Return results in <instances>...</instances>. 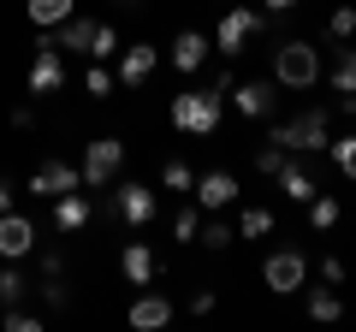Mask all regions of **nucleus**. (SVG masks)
Here are the masks:
<instances>
[{
  "label": "nucleus",
  "mask_w": 356,
  "mask_h": 332,
  "mask_svg": "<svg viewBox=\"0 0 356 332\" xmlns=\"http://www.w3.org/2000/svg\"><path fill=\"white\" fill-rule=\"evenodd\" d=\"M119 83H125V90H143V83H149L154 77V48L149 42H131V48H119Z\"/></svg>",
  "instance_id": "obj_14"
},
{
  "label": "nucleus",
  "mask_w": 356,
  "mask_h": 332,
  "mask_svg": "<svg viewBox=\"0 0 356 332\" xmlns=\"http://www.w3.org/2000/svg\"><path fill=\"white\" fill-rule=\"evenodd\" d=\"M196 238H202V249H232V238H238V231H232V226H220V219H208V226L196 231Z\"/></svg>",
  "instance_id": "obj_35"
},
{
  "label": "nucleus",
  "mask_w": 356,
  "mask_h": 332,
  "mask_svg": "<svg viewBox=\"0 0 356 332\" xmlns=\"http://www.w3.org/2000/svg\"><path fill=\"white\" fill-rule=\"evenodd\" d=\"M119 166H125V142H119V137H95L83 149V166H77V172H83V190L89 196L107 190V184L119 179Z\"/></svg>",
  "instance_id": "obj_5"
},
{
  "label": "nucleus",
  "mask_w": 356,
  "mask_h": 332,
  "mask_svg": "<svg viewBox=\"0 0 356 332\" xmlns=\"http://www.w3.org/2000/svg\"><path fill=\"white\" fill-rule=\"evenodd\" d=\"M309 320H321V326H332V320H344V297H339V285H321V291H309Z\"/></svg>",
  "instance_id": "obj_19"
},
{
  "label": "nucleus",
  "mask_w": 356,
  "mask_h": 332,
  "mask_svg": "<svg viewBox=\"0 0 356 332\" xmlns=\"http://www.w3.org/2000/svg\"><path fill=\"white\" fill-rule=\"evenodd\" d=\"M161 184L172 196H191V184H196V172H191V160H184V154H172V160L161 166Z\"/></svg>",
  "instance_id": "obj_26"
},
{
  "label": "nucleus",
  "mask_w": 356,
  "mask_h": 332,
  "mask_svg": "<svg viewBox=\"0 0 356 332\" xmlns=\"http://www.w3.org/2000/svg\"><path fill=\"white\" fill-rule=\"evenodd\" d=\"M24 13H30L36 30H54V24H65L77 13V0H24Z\"/></svg>",
  "instance_id": "obj_21"
},
{
  "label": "nucleus",
  "mask_w": 356,
  "mask_h": 332,
  "mask_svg": "<svg viewBox=\"0 0 356 332\" xmlns=\"http://www.w3.org/2000/svg\"><path fill=\"white\" fill-rule=\"evenodd\" d=\"M89 36H95V18H89V13H72L60 24V48L65 53H89Z\"/></svg>",
  "instance_id": "obj_23"
},
{
  "label": "nucleus",
  "mask_w": 356,
  "mask_h": 332,
  "mask_svg": "<svg viewBox=\"0 0 356 332\" xmlns=\"http://www.w3.org/2000/svg\"><path fill=\"white\" fill-rule=\"evenodd\" d=\"M303 208H309V231H332V226L344 219V202H339V196H321V190L309 196Z\"/></svg>",
  "instance_id": "obj_22"
},
{
  "label": "nucleus",
  "mask_w": 356,
  "mask_h": 332,
  "mask_svg": "<svg viewBox=\"0 0 356 332\" xmlns=\"http://www.w3.org/2000/svg\"><path fill=\"white\" fill-rule=\"evenodd\" d=\"M285 160H291V149H280V142H261V149H255V166H261L267 179H273V172H280Z\"/></svg>",
  "instance_id": "obj_34"
},
{
  "label": "nucleus",
  "mask_w": 356,
  "mask_h": 332,
  "mask_svg": "<svg viewBox=\"0 0 356 332\" xmlns=\"http://www.w3.org/2000/svg\"><path fill=\"white\" fill-rule=\"evenodd\" d=\"M321 72H327V65H321L315 42L297 36V42H280V48H273V83H280V90H315Z\"/></svg>",
  "instance_id": "obj_3"
},
{
  "label": "nucleus",
  "mask_w": 356,
  "mask_h": 332,
  "mask_svg": "<svg viewBox=\"0 0 356 332\" xmlns=\"http://www.w3.org/2000/svg\"><path fill=\"white\" fill-rule=\"evenodd\" d=\"M65 190H83V172H77L72 160H60V154L30 172V196H48V202H54V196H65Z\"/></svg>",
  "instance_id": "obj_10"
},
{
  "label": "nucleus",
  "mask_w": 356,
  "mask_h": 332,
  "mask_svg": "<svg viewBox=\"0 0 356 332\" xmlns=\"http://www.w3.org/2000/svg\"><path fill=\"white\" fill-rule=\"evenodd\" d=\"M107 214H119L125 226H149V219H154V190H149V184H137V179H131V184H113Z\"/></svg>",
  "instance_id": "obj_9"
},
{
  "label": "nucleus",
  "mask_w": 356,
  "mask_h": 332,
  "mask_svg": "<svg viewBox=\"0 0 356 332\" xmlns=\"http://www.w3.org/2000/svg\"><path fill=\"white\" fill-rule=\"evenodd\" d=\"M232 113L243 119V125H267V119L280 113V83L273 77H250V83H232Z\"/></svg>",
  "instance_id": "obj_7"
},
{
  "label": "nucleus",
  "mask_w": 356,
  "mask_h": 332,
  "mask_svg": "<svg viewBox=\"0 0 356 332\" xmlns=\"http://www.w3.org/2000/svg\"><path fill=\"white\" fill-rule=\"evenodd\" d=\"M327 36L332 42H356V6H332L327 13Z\"/></svg>",
  "instance_id": "obj_27"
},
{
  "label": "nucleus",
  "mask_w": 356,
  "mask_h": 332,
  "mask_svg": "<svg viewBox=\"0 0 356 332\" xmlns=\"http://www.w3.org/2000/svg\"><path fill=\"white\" fill-rule=\"evenodd\" d=\"M119 273H125V285H137V291H143V285H154L161 261H154V249H149V243H137V238H131L125 249H119Z\"/></svg>",
  "instance_id": "obj_16"
},
{
  "label": "nucleus",
  "mask_w": 356,
  "mask_h": 332,
  "mask_svg": "<svg viewBox=\"0 0 356 332\" xmlns=\"http://www.w3.org/2000/svg\"><path fill=\"white\" fill-rule=\"evenodd\" d=\"M327 160L339 166L344 179H356V131H344V137H327Z\"/></svg>",
  "instance_id": "obj_25"
},
{
  "label": "nucleus",
  "mask_w": 356,
  "mask_h": 332,
  "mask_svg": "<svg viewBox=\"0 0 356 332\" xmlns=\"http://www.w3.org/2000/svg\"><path fill=\"white\" fill-rule=\"evenodd\" d=\"M119 6H137V0H119Z\"/></svg>",
  "instance_id": "obj_42"
},
{
  "label": "nucleus",
  "mask_w": 356,
  "mask_h": 332,
  "mask_svg": "<svg viewBox=\"0 0 356 332\" xmlns=\"http://www.w3.org/2000/svg\"><path fill=\"white\" fill-rule=\"evenodd\" d=\"M30 297V273L18 267V261H6V267H0V303L13 308V303H24Z\"/></svg>",
  "instance_id": "obj_24"
},
{
  "label": "nucleus",
  "mask_w": 356,
  "mask_h": 332,
  "mask_svg": "<svg viewBox=\"0 0 356 332\" xmlns=\"http://www.w3.org/2000/svg\"><path fill=\"white\" fill-rule=\"evenodd\" d=\"M119 48H125V42H119V30H113V24H95V36H89V53H95V60H113Z\"/></svg>",
  "instance_id": "obj_31"
},
{
  "label": "nucleus",
  "mask_w": 356,
  "mask_h": 332,
  "mask_svg": "<svg viewBox=\"0 0 356 332\" xmlns=\"http://www.w3.org/2000/svg\"><path fill=\"white\" fill-rule=\"evenodd\" d=\"M30 297H42V308H65V303H72L65 279H42V285H30Z\"/></svg>",
  "instance_id": "obj_32"
},
{
  "label": "nucleus",
  "mask_w": 356,
  "mask_h": 332,
  "mask_svg": "<svg viewBox=\"0 0 356 332\" xmlns=\"http://www.w3.org/2000/svg\"><path fill=\"white\" fill-rule=\"evenodd\" d=\"M0 326H6V332H42V315H30L24 303H13L6 315H0Z\"/></svg>",
  "instance_id": "obj_33"
},
{
  "label": "nucleus",
  "mask_w": 356,
  "mask_h": 332,
  "mask_svg": "<svg viewBox=\"0 0 356 332\" xmlns=\"http://www.w3.org/2000/svg\"><path fill=\"white\" fill-rule=\"evenodd\" d=\"M166 320H172V303H166L154 285H143V297L131 303V326H137V332H161Z\"/></svg>",
  "instance_id": "obj_18"
},
{
  "label": "nucleus",
  "mask_w": 356,
  "mask_h": 332,
  "mask_svg": "<svg viewBox=\"0 0 356 332\" xmlns=\"http://www.w3.org/2000/svg\"><path fill=\"white\" fill-rule=\"evenodd\" d=\"M36 273L42 279H65V256L60 249H36Z\"/></svg>",
  "instance_id": "obj_36"
},
{
  "label": "nucleus",
  "mask_w": 356,
  "mask_h": 332,
  "mask_svg": "<svg viewBox=\"0 0 356 332\" xmlns=\"http://www.w3.org/2000/svg\"><path fill=\"white\" fill-rule=\"evenodd\" d=\"M196 231H202V208H178V214H172V238L178 243H196Z\"/></svg>",
  "instance_id": "obj_29"
},
{
  "label": "nucleus",
  "mask_w": 356,
  "mask_h": 332,
  "mask_svg": "<svg viewBox=\"0 0 356 332\" xmlns=\"http://www.w3.org/2000/svg\"><path fill=\"white\" fill-rule=\"evenodd\" d=\"M261 279L273 297H297L309 285V256L297 249V243H285V249H273V256L261 261Z\"/></svg>",
  "instance_id": "obj_4"
},
{
  "label": "nucleus",
  "mask_w": 356,
  "mask_h": 332,
  "mask_svg": "<svg viewBox=\"0 0 356 332\" xmlns=\"http://www.w3.org/2000/svg\"><path fill=\"white\" fill-rule=\"evenodd\" d=\"M95 219V202H89L83 190H65V196H54V226L65 231V238H77V231Z\"/></svg>",
  "instance_id": "obj_15"
},
{
  "label": "nucleus",
  "mask_w": 356,
  "mask_h": 332,
  "mask_svg": "<svg viewBox=\"0 0 356 332\" xmlns=\"http://www.w3.org/2000/svg\"><path fill=\"white\" fill-rule=\"evenodd\" d=\"M6 208H13V184L0 179V214H6Z\"/></svg>",
  "instance_id": "obj_41"
},
{
  "label": "nucleus",
  "mask_w": 356,
  "mask_h": 332,
  "mask_svg": "<svg viewBox=\"0 0 356 332\" xmlns=\"http://www.w3.org/2000/svg\"><path fill=\"white\" fill-rule=\"evenodd\" d=\"M208 53H214V36H202V30H178V42H172V72L196 77Z\"/></svg>",
  "instance_id": "obj_13"
},
{
  "label": "nucleus",
  "mask_w": 356,
  "mask_h": 332,
  "mask_svg": "<svg viewBox=\"0 0 356 332\" xmlns=\"http://www.w3.org/2000/svg\"><path fill=\"white\" fill-rule=\"evenodd\" d=\"M261 30H267V18H261V13H250V6H226V18H220V30H214L220 60H238V53L250 48Z\"/></svg>",
  "instance_id": "obj_6"
},
{
  "label": "nucleus",
  "mask_w": 356,
  "mask_h": 332,
  "mask_svg": "<svg viewBox=\"0 0 356 332\" xmlns=\"http://www.w3.org/2000/svg\"><path fill=\"white\" fill-rule=\"evenodd\" d=\"M321 285H344V256H321Z\"/></svg>",
  "instance_id": "obj_37"
},
{
  "label": "nucleus",
  "mask_w": 356,
  "mask_h": 332,
  "mask_svg": "<svg viewBox=\"0 0 356 332\" xmlns=\"http://www.w3.org/2000/svg\"><path fill=\"white\" fill-rule=\"evenodd\" d=\"M83 90L95 95V101H102V95H113V90H119V77L107 72V60H95V65H89V72H83Z\"/></svg>",
  "instance_id": "obj_28"
},
{
  "label": "nucleus",
  "mask_w": 356,
  "mask_h": 332,
  "mask_svg": "<svg viewBox=\"0 0 356 332\" xmlns=\"http://www.w3.org/2000/svg\"><path fill=\"white\" fill-rule=\"evenodd\" d=\"M166 119H172L184 137H214L220 119H226V95L220 90H184V95H172Z\"/></svg>",
  "instance_id": "obj_2"
},
{
  "label": "nucleus",
  "mask_w": 356,
  "mask_h": 332,
  "mask_svg": "<svg viewBox=\"0 0 356 332\" xmlns=\"http://www.w3.org/2000/svg\"><path fill=\"white\" fill-rule=\"evenodd\" d=\"M191 202L202 208V214H220V208L238 202V179H232V172H202V179L191 184Z\"/></svg>",
  "instance_id": "obj_12"
},
{
  "label": "nucleus",
  "mask_w": 356,
  "mask_h": 332,
  "mask_svg": "<svg viewBox=\"0 0 356 332\" xmlns=\"http://www.w3.org/2000/svg\"><path fill=\"white\" fill-rule=\"evenodd\" d=\"M267 231H273V214L267 208H243L238 214V238H267Z\"/></svg>",
  "instance_id": "obj_30"
},
{
  "label": "nucleus",
  "mask_w": 356,
  "mask_h": 332,
  "mask_svg": "<svg viewBox=\"0 0 356 332\" xmlns=\"http://www.w3.org/2000/svg\"><path fill=\"white\" fill-rule=\"evenodd\" d=\"M327 137H332V107H303V113L291 119H267V142H280V149H291L297 160H309V154H327Z\"/></svg>",
  "instance_id": "obj_1"
},
{
  "label": "nucleus",
  "mask_w": 356,
  "mask_h": 332,
  "mask_svg": "<svg viewBox=\"0 0 356 332\" xmlns=\"http://www.w3.org/2000/svg\"><path fill=\"white\" fill-rule=\"evenodd\" d=\"M327 83H332V95H356V42H339V60H332Z\"/></svg>",
  "instance_id": "obj_20"
},
{
  "label": "nucleus",
  "mask_w": 356,
  "mask_h": 332,
  "mask_svg": "<svg viewBox=\"0 0 356 332\" xmlns=\"http://www.w3.org/2000/svg\"><path fill=\"white\" fill-rule=\"evenodd\" d=\"M24 83H30V95H60V90H65V60H60V42H54V36L36 42Z\"/></svg>",
  "instance_id": "obj_8"
},
{
  "label": "nucleus",
  "mask_w": 356,
  "mask_h": 332,
  "mask_svg": "<svg viewBox=\"0 0 356 332\" xmlns=\"http://www.w3.org/2000/svg\"><path fill=\"white\" fill-rule=\"evenodd\" d=\"M273 184H280V196H285V202H297V208H303L309 196L321 190V184H315V172H309V166L297 160V154H291V160L280 166V172H273Z\"/></svg>",
  "instance_id": "obj_17"
},
{
  "label": "nucleus",
  "mask_w": 356,
  "mask_h": 332,
  "mask_svg": "<svg viewBox=\"0 0 356 332\" xmlns=\"http://www.w3.org/2000/svg\"><path fill=\"white\" fill-rule=\"evenodd\" d=\"M232 83H238V72H232V60H226V65H220V72H214V83H208V90H220V95H232Z\"/></svg>",
  "instance_id": "obj_38"
},
{
  "label": "nucleus",
  "mask_w": 356,
  "mask_h": 332,
  "mask_svg": "<svg viewBox=\"0 0 356 332\" xmlns=\"http://www.w3.org/2000/svg\"><path fill=\"white\" fill-rule=\"evenodd\" d=\"M30 249H36V226H30V214L6 208V214H0V261H24Z\"/></svg>",
  "instance_id": "obj_11"
},
{
  "label": "nucleus",
  "mask_w": 356,
  "mask_h": 332,
  "mask_svg": "<svg viewBox=\"0 0 356 332\" xmlns=\"http://www.w3.org/2000/svg\"><path fill=\"white\" fill-rule=\"evenodd\" d=\"M36 125V107H13V131H30Z\"/></svg>",
  "instance_id": "obj_39"
},
{
  "label": "nucleus",
  "mask_w": 356,
  "mask_h": 332,
  "mask_svg": "<svg viewBox=\"0 0 356 332\" xmlns=\"http://www.w3.org/2000/svg\"><path fill=\"white\" fill-rule=\"evenodd\" d=\"M214 308V291H191V315H208Z\"/></svg>",
  "instance_id": "obj_40"
}]
</instances>
